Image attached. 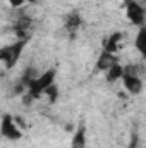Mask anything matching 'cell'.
<instances>
[{"instance_id":"obj_1","label":"cell","mask_w":146,"mask_h":148,"mask_svg":"<svg viewBox=\"0 0 146 148\" xmlns=\"http://www.w3.org/2000/svg\"><path fill=\"white\" fill-rule=\"evenodd\" d=\"M26 38H19L17 41L10 43V45H3L0 47V66H3L7 71L14 69L21 59V53L26 47Z\"/></svg>"},{"instance_id":"obj_2","label":"cell","mask_w":146,"mask_h":148,"mask_svg":"<svg viewBox=\"0 0 146 148\" xmlns=\"http://www.w3.org/2000/svg\"><path fill=\"white\" fill-rule=\"evenodd\" d=\"M55 77H57V71L55 69H46L45 73L38 74L36 77L28 84L26 91H28V100H35L40 98L46 88H50L52 84H55Z\"/></svg>"},{"instance_id":"obj_3","label":"cell","mask_w":146,"mask_h":148,"mask_svg":"<svg viewBox=\"0 0 146 148\" xmlns=\"http://www.w3.org/2000/svg\"><path fill=\"white\" fill-rule=\"evenodd\" d=\"M0 134L9 141H17L23 138V129L17 122V119L10 114H5L0 121Z\"/></svg>"},{"instance_id":"obj_4","label":"cell","mask_w":146,"mask_h":148,"mask_svg":"<svg viewBox=\"0 0 146 148\" xmlns=\"http://www.w3.org/2000/svg\"><path fill=\"white\" fill-rule=\"evenodd\" d=\"M126 17L134 26H139V28L145 26V7L136 0H127L126 2Z\"/></svg>"},{"instance_id":"obj_5","label":"cell","mask_w":146,"mask_h":148,"mask_svg":"<svg viewBox=\"0 0 146 148\" xmlns=\"http://www.w3.org/2000/svg\"><path fill=\"white\" fill-rule=\"evenodd\" d=\"M120 81H122V84H124V88H126V91H127L129 95H139V93L143 91L145 83H143L141 76H134V74H129V73H122Z\"/></svg>"},{"instance_id":"obj_6","label":"cell","mask_w":146,"mask_h":148,"mask_svg":"<svg viewBox=\"0 0 146 148\" xmlns=\"http://www.w3.org/2000/svg\"><path fill=\"white\" fill-rule=\"evenodd\" d=\"M115 62H119V59H117V53H108V52H103L102 50V53L98 55V59H96V71L98 73H105L108 67H112Z\"/></svg>"},{"instance_id":"obj_7","label":"cell","mask_w":146,"mask_h":148,"mask_svg":"<svg viewBox=\"0 0 146 148\" xmlns=\"http://www.w3.org/2000/svg\"><path fill=\"white\" fill-rule=\"evenodd\" d=\"M122 41V33H112L108 38H105L103 41V52H108V53H117L119 52V45Z\"/></svg>"},{"instance_id":"obj_8","label":"cell","mask_w":146,"mask_h":148,"mask_svg":"<svg viewBox=\"0 0 146 148\" xmlns=\"http://www.w3.org/2000/svg\"><path fill=\"white\" fill-rule=\"evenodd\" d=\"M122 73H124V66H122L120 62H115L112 67H108V69L105 71V81L110 83V84L115 83V81H120Z\"/></svg>"},{"instance_id":"obj_9","label":"cell","mask_w":146,"mask_h":148,"mask_svg":"<svg viewBox=\"0 0 146 148\" xmlns=\"http://www.w3.org/2000/svg\"><path fill=\"white\" fill-rule=\"evenodd\" d=\"M71 148H86V127L79 126L71 140Z\"/></svg>"},{"instance_id":"obj_10","label":"cell","mask_w":146,"mask_h":148,"mask_svg":"<svg viewBox=\"0 0 146 148\" xmlns=\"http://www.w3.org/2000/svg\"><path fill=\"white\" fill-rule=\"evenodd\" d=\"M134 47H136V50H138L141 55L146 53V28L145 26L139 28V31H138V35H136V40H134Z\"/></svg>"},{"instance_id":"obj_11","label":"cell","mask_w":146,"mask_h":148,"mask_svg":"<svg viewBox=\"0 0 146 148\" xmlns=\"http://www.w3.org/2000/svg\"><path fill=\"white\" fill-rule=\"evenodd\" d=\"M79 26H81V16H79L77 12L69 14L67 19H65V28H67L71 33H76V31L79 29Z\"/></svg>"},{"instance_id":"obj_12","label":"cell","mask_w":146,"mask_h":148,"mask_svg":"<svg viewBox=\"0 0 146 148\" xmlns=\"http://www.w3.org/2000/svg\"><path fill=\"white\" fill-rule=\"evenodd\" d=\"M29 24H31V19H29L28 16H24V17H19V19H17V23H16V31L21 35V38L24 36V33L28 31Z\"/></svg>"},{"instance_id":"obj_13","label":"cell","mask_w":146,"mask_h":148,"mask_svg":"<svg viewBox=\"0 0 146 148\" xmlns=\"http://www.w3.org/2000/svg\"><path fill=\"white\" fill-rule=\"evenodd\" d=\"M43 95H46V97L50 98V102H55V98H57V95H59L57 86H55V84H52L50 88H46V90H45V93H43Z\"/></svg>"},{"instance_id":"obj_14","label":"cell","mask_w":146,"mask_h":148,"mask_svg":"<svg viewBox=\"0 0 146 148\" xmlns=\"http://www.w3.org/2000/svg\"><path fill=\"white\" fill-rule=\"evenodd\" d=\"M9 2V5L12 7V9H19V7H23L28 0H7Z\"/></svg>"},{"instance_id":"obj_15","label":"cell","mask_w":146,"mask_h":148,"mask_svg":"<svg viewBox=\"0 0 146 148\" xmlns=\"http://www.w3.org/2000/svg\"><path fill=\"white\" fill-rule=\"evenodd\" d=\"M28 2H29V3H36L38 0H28Z\"/></svg>"},{"instance_id":"obj_16","label":"cell","mask_w":146,"mask_h":148,"mask_svg":"<svg viewBox=\"0 0 146 148\" xmlns=\"http://www.w3.org/2000/svg\"><path fill=\"white\" fill-rule=\"evenodd\" d=\"M127 148H136V145H134V143H132V145H129V147Z\"/></svg>"}]
</instances>
